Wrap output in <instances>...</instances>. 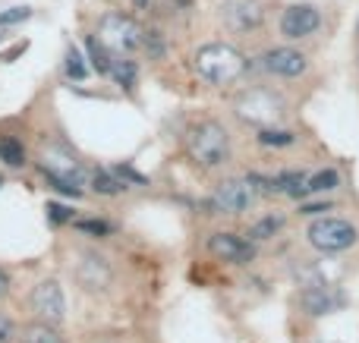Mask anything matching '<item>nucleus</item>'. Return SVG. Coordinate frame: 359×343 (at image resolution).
Listing matches in <instances>:
<instances>
[{"mask_svg":"<svg viewBox=\"0 0 359 343\" xmlns=\"http://www.w3.org/2000/svg\"><path fill=\"white\" fill-rule=\"evenodd\" d=\"M192 66H196L198 79L208 82L215 88H224V85H233L240 82L243 76L252 69V60L243 54L236 44H227V41H208L196 50L192 57Z\"/></svg>","mask_w":359,"mask_h":343,"instance_id":"1","label":"nucleus"},{"mask_svg":"<svg viewBox=\"0 0 359 343\" xmlns=\"http://www.w3.org/2000/svg\"><path fill=\"white\" fill-rule=\"evenodd\" d=\"M186 155L205 170L224 167L230 161V155H233L227 126L217 123V120H198L196 126H189V132H186Z\"/></svg>","mask_w":359,"mask_h":343,"instance_id":"2","label":"nucleus"},{"mask_svg":"<svg viewBox=\"0 0 359 343\" xmlns=\"http://www.w3.org/2000/svg\"><path fill=\"white\" fill-rule=\"evenodd\" d=\"M233 113L255 130L280 126L287 120V101L284 94L268 85H249L233 98Z\"/></svg>","mask_w":359,"mask_h":343,"instance_id":"3","label":"nucleus"},{"mask_svg":"<svg viewBox=\"0 0 359 343\" xmlns=\"http://www.w3.org/2000/svg\"><path fill=\"white\" fill-rule=\"evenodd\" d=\"M306 239L312 249L328 252V255H341V252L353 249L359 243V227L344 214H322L312 218L306 227Z\"/></svg>","mask_w":359,"mask_h":343,"instance_id":"4","label":"nucleus"},{"mask_svg":"<svg viewBox=\"0 0 359 343\" xmlns=\"http://www.w3.org/2000/svg\"><path fill=\"white\" fill-rule=\"evenodd\" d=\"M142 31H145L142 25L133 16H126V13H104L98 19V41L111 54H123V57L136 54L142 48Z\"/></svg>","mask_w":359,"mask_h":343,"instance_id":"5","label":"nucleus"},{"mask_svg":"<svg viewBox=\"0 0 359 343\" xmlns=\"http://www.w3.org/2000/svg\"><path fill=\"white\" fill-rule=\"evenodd\" d=\"M252 69L271 76V79H299V76L309 73V54L293 48L290 41L274 44V48H265L259 57H255Z\"/></svg>","mask_w":359,"mask_h":343,"instance_id":"6","label":"nucleus"},{"mask_svg":"<svg viewBox=\"0 0 359 343\" xmlns=\"http://www.w3.org/2000/svg\"><path fill=\"white\" fill-rule=\"evenodd\" d=\"M259 202V189L252 186L249 176H230V180H221L215 189H211L208 208L211 214H227V218H240L249 208Z\"/></svg>","mask_w":359,"mask_h":343,"instance_id":"7","label":"nucleus"},{"mask_svg":"<svg viewBox=\"0 0 359 343\" xmlns=\"http://www.w3.org/2000/svg\"><path fill=\"white\" fill-rule=\"evenodd\" d=\"M325 25V13L316 4H287L280 10L278 31L284 41H306V38L318 35Z\"/></svg>","mask_w":359,"mask_h":343,"instance_id":"8","label":"nucleus"},{"mask_svg":"<svg viewBox=\"0 0 359 343\" xmlns=\"http://www.w3.org/2000/svg\"><path fill=\"white\" fill-rule=\"evenodd\" d=\"M38 167L50 180H63V183H73V186H86L88 180L82 161H76V155H69L63 145H44L38 151Z\"/></svg>","mask_w":359,"mask_h":343,"instance_id":"9","label":"nucleus"},{"mask_svg":"<svg viewBox=\"0 0 359 343\" xmlns=\"http://www.w3.org/2000/svg\"><path fill=\"white\" fill-rule=\"evenodd\" d=\"M221 22L233 35H252L265 25V10H262L259 0H224Z\"/></svg>","mask_w":359,"mask_h":343,"instance_id":"10","label":"nucleus"},{"mask_svg":"<svg viewBox=\"0 0 359 343\" xmlns=\"http://www.w3.org/2000/svg\"><path fill=\"white\" fill-rule=\"evenodd\" d=\"M208 252L217 258V262L227 265H249L255 262V252H259V243H252L249 237H236V233H211L208 237Z\"/></svg>","mask_w":359,"mask_h":343,"instance_id":"11","label":"nucleus"},{"mask_svg":"<svg viewBox=\"0 0 359 343\" xmlns=\"http://www.w3.org/2000/svg\"><path fill=\"white\" fill-rule=\"evenodd\" d=\"M32 312L38 315V321H48V325H60L63 315H67V300H63V290L57 281H41L29 296Z\"/></svg>","mask_w":359,"mask_h":343,"instance_id":"12","label":"nucleus"},{"mask_svg":"<svg viewBox=\"0 0 359 343\" xmlns=\"http://www.w3.org/2000/svg\"><path fill=\"white\" fill-rule=\"evenodd\" d=\"M76 281L92 293H101V290L111 287L114 271L107 265V258H101L98 252H82L79 262H76Z\"/></svg>","mask_w":359,"mask_h":343,"instance_id":"13","label":"nucleus"},{"mask_svg":"<svg viewBox=\"0 0 359 343\" xmlns=\"http://www.w3.org/2000/svg\"><path fill=\"white\" fill-rule=\"evenodd\" d=\"M344 302H347V296L341 290H331L328 284H312V287H303V293H299V309L306 315H316V318L318 315H331Z\"/></svg>","mask_w":359,"mask_h":343,"instance_id":"14","label":"nucleus"},{"mask_svg":"<svg viewBox=\"0 0 359 343\" xmlns=\"http://www.w3.org/2000/svg\"><path fill=\"white\" fill-rule=\"evenodd\" d=\"M344 186V176L337 167H322L316 174H309L306 180V195H325V192H334V189Z\"/></svg>","mask_w":359,"mask_h":343,"instance_id":"15","label":"nucleus"},{"mask_svg":"<svg viewBox=\"0 0 359 343\" xmlns=\"http://www.w3.org/2000/svg\"><path fill=\"white\" fill-rule=\"evenodd\" d=\"M284 224H287L284 214H265V218H259L252 227H249L246 237L252 239V243H265V239L278 237V233L284 230Z\"/></svg>","mask_w":359,"mask_h":343,"instance_id":"16","label":"nucleus"},{"mask_svg":"<svg viewBox=\"0 0 359 343\" xmlns=\"http://www.w3.org/2000/svg\"><path fill=\"white\" fill-rule=\"evenodd\" d=\"M111 76L114 82H117L120 88H136V82H139V66H136V60H130V57H123V54H117L114 57V63H111Z\"/></svg>","mask_w":359,"mask_h":343,"instance_id":"17","label":"nucleus"},{"mask_svg":"<svg viewBox=\"0 0 359 343\" xmlns=\"http://www.w3.org/2000/svg\"><path fill=\"white\" fill-rule=\"evenodd\" d=\"M255 142L265 148H290V145H297V132L284 130V126H265V130H259Z\"/></svg>","mask_w":359,"mask_h":343,"instance_id":"18","label":"nucleus"},{"mask_svg":"<svg viewBox=\"0 0 359 343\" xmlns=\"http://www.w3.org/2000/svg\"><path fill=\"white\" fill-rule=\"evenodd\" d=\"M86 54H88V66H92L95 73H101V76L111 73L114 57H111V50H107L95 35H88V38H86Z\"/></svg>","mask_w":359,"mask_h":343,"instance_id":"19","label":"nucleus"},{"mask_svg":"<svg viewBox=\"0 0 359 343\" xmlns=\"http://www.w3.org/2000/svg\"><path fill=\"white\" fill-rule=\"evenodd\" d=\"M22 343H67L57 331V325H48V321H32V325L22 328Z\"/></svg>","mask_w":359,"mask_h":343,"instance_id":"20","label":"nucleus"},{"mask_svg":"<svg viewBox=\"0 0 359 343\" xmlns=\"http://www.w3.org/2000/svg\"><path fill=\"white\" fill-rule=\"evenodd\" d=\"M92 186H95V192L98 195H120L123 189H130L117 174H114V170H104V167L92 170Z\"/></svg>","mask_w":359,"mask_h":343,"instance_id":"21","label":"nucleus"},{"mask_svg":"<svg viewBox=\"0 0 359 343\" xmlns=\"http://www.w3.org/2000/svg\"><path fill=\"white\" fill-rule=\"evenodd\" d=\"M63 69H67V76L69 79H76V82H82L88 76V63H86V57H82V50L76 48V44H69L67 48V57H63Z\"/></svg>","mask_w":359,"mask_h":343,"instance_id":"22","label":"nucleus"},{"mask_svg":"<svg viewBox=\"0 0 359 343\" xmlns=\"http://www.w3.org/2000/svg\"><path fill=\"white\" fill-rule=\"evenodd\" d=\"M0 161H4L6 167H22V164H25L22 142H19V139H13V136L0 139Z\"/></svg>","mask_w":359,"mask_h":343,"instance_id":"23","label":"nucleus"},{"mask_svg":"<svg viewBox=\"0 0 359 343\" xmlns=\"http://www.w3.org/2000/svg\"><path fill=\"white\" fill-rule=\"evenodd\" d=\"M142 50L151 57V60H161V57L168 54V38H164V31L145 29L142 31Z\"/></svg>","mask_w":359,"mask_h":343,"instance_id":"24","label":"nucleus"},{"mask_svg":"<svg viewBox=\"0 0 359 343\" xmlns=\"http://www.w3.org/2000/svg\"><path fill=\"white\" fill-rule=\"evenodd\" d=\"M73 227L79 233H86V237H111V233H114V224H107V220H98V218L73 220Z\"/></svg>","mask_w":359,"mask_h":343,"instance_id":"25","label":"nucleus"},{"mask_svg":"<svg viewBox=\"0 0 359 343\" xmlns=\"http://www.w3.org/2000/svg\"><path fill=\"white\" fill-rule=\"evenodd\" d=\"M32 19V6H10V10L0 13V29H10V25H22Z\"/></svg>","mask_w":359,"mask_h":343,"instance_id":"26","label":"nucleus"},{"mask_svg":"<svg viewBox=\"0 0 359 343\" xmlns=\"http://www.w3.org/2000/svg\"><path fill=\"white\" fill-rule=\"evenodd\" d=\"M44 211H48L50 224H73V208L60 205V202H48V205H44Z\"/></svg>","mask_w":359,"mask_h":343,"instance_id":"27","label":"nucleus"},{"mask_svg":"<svg viewBox=\"0 0 359 343\" xmlns=\"http://www.w3.org/2000/svg\"><path fill=\"white\" fill-rule=\"evenodd\" d=\"M325 211H334V205H331V202H318V199L316 202H303V205L297 208L299 218H309V220L312 218H322Z\"/></svg>","mask_w":359,"mask_h":343,"instance_id":"28","label":"nucleus"},{"mask_svg":"<svg viewBox=\"0 0 359 343\" xmlns=\"http://www.w3.org/2000/svg\"><path fill=\"white\" fill-rule=\"evenodd\" d=\"M114 174H117L126 186H130V183H133V186H149V176H142L139 170H133L130 164H117V167H114Z\"/></svg>","mask_w":359,"mask_h":343,"instance_id":"29","label":"nucleus"},{"mask_svg":"<svg viewBox=\"0 0 359 343\" xmlns=\"http://www.w3.org/2000/svg\"><path fill=\"white\" fill-rule=\"evenodd\" d=\"M0 343H16V328L6 315H0Z\"/></svg>","mask_w":359,"mask_h":343,"instance_id":"30","label":"nucleus"},{"mask_svg":"<svg viewBox=\"0 0 359 343\" xmlns=\"http://www.w3.org/2000/svg\"><path fill=\"white\" fill-rule=\"evenodd\" d=\"M6 293H10V274H6V271L0 268V300H4Z\"/></svg>","mask_w":359,"mask_h":343,"instance_id":"31","label":"nucleus"},{"mask_svg":"<svg viewBox=\"0 0 359 343\" xmlns=\"http://www.w3.org/2000/svg\"><path fill=\"white\" fill-rule=\"evenodd\" d=\"M133 6H136V10H145V6H149V0H133Z\"/></svg>","mask_w":359,"mask_h":343,"instance_id":"32","label":"nucleus"},{"mask_svg":"<svg viewBox=\"0 0 359 343\" xmlns=\"http://www.w3.org/2000/svg\"><path fill=\"white\" fill-rule=\"evenodd\" d=\"M356 35H359V19H356Z\"/></svg>","mask_w":359,"mask_h":343,"instance_id":"33","label":"nucleus"},{"mask_svg":"<svg viewBox=\"0 0 359 343\" xmlns=\"http://www.w3.org/2000/svg\"><path fill=\"white\" fill-rule=\"evenodd\" d=\"M0 186H4V176H0Z\"/></svg>","mask_w":359,"mask_h":343,"instance_id":"34","label":"nucleus"}]
</instances>
